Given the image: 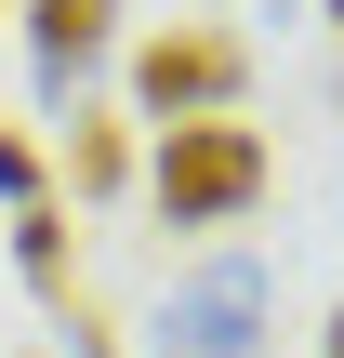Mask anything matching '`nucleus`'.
Segmentation results:
<instances>
[{"label": "nucleus", "mask_w": 344, "mask_h": 358, "mask_svg": "<svg viewBox=\"0 0 344 358\" xmlns=\"http://www.w3.org/2000/svg\"><path fill=\"white\" fill-rule=\"evenodd\" d=\"M265 199V133L252 120H172L159 133V213L172 226H225Z\"/></svg>", "instance_id": "1"}, {"label": "nucleus", "mask_w": 344, "mask_h": 358, "mask_svg": "<svg viewBox=\"0 0 344 358\" xmlns=\"http://www.w3.org/2000/svg\"><path fill=\"white\" fill-rule=\"evenodd\" d=\"M239 93H252L239 27H172V40L133 53V106L146 120H239Z\"/></svg>", "instance_id": "2"}, {"label": "nucleus", "mask_w": 344, "mask_h": 358, "mask_svg": "<svg viewBox=\"0 0 344 358\" xmlns=\"http://www.w3.org/2000/svg\"><path fill=\"white\" fill-rule=\"evenodd\" d=\"M252 345H265V266L252 252L186 266L172 306H159V358H252Z\"/></svg>", "instance_id": "3"}, {"label": "nucleus", "mask_w": 344, "mask_h": 358, "mask_svg": "<svg viewBox=\"0 0 344 358\" xmlns=\"http://www.w3.org/2000/svg\"><path fill=\"white\" fill-rule=\"evenodd\" d=\"M106 13H119V0H27V53H40V80H53V93H66V80H93Z\"/></svg>", "instance_id": "4"}, {"label": "nucleus", "mask_w": 344, "mask_h": 358, "mask_svg": "<svg viewBox=\"0 0 344 358\" xmlns=\"http://www.w3.org/2000/svg\"><path fill=\"white\" fill-rule=\"evenodd\" d=\"M13 266H27V292L40 306H66V213L40 199V213H13Z\"/></svg>", "instance_id": "5"}, {"label": "nucleus", "mask_w": 344, "mask_h": 358, "mask_svg": "<svg viewBox=\"0 0 344 358\" xmlns=\"http://www.w3.org/2000/svg\"><path fill=\"white\" fill-rule=\"evenodd\" d=\"M119 159H133V146H119V120H66V186H80V199H106V186H119Z\"/></svg>", "instance_id": "6"}, {"label": "nucleus", "mask_w": 344, "mask_h": 358, "mask_svg": "<svg viewBox=\"0 0 344 358\" xmlns=\"http://www.w3.org/2000/svg\"><path fill=\"white\" fill-rule=\"evenodd\" d=\"M0 186H13V213H40V159H27V133L0 120Z\"/></svg>", "instance_id": "7"}, {"label": "nucleus", "mask_w": 344, "mask_h": 358, "mask_svg": "<svg viewBox=\"0 0 344 358\" xmlns=\"http://www.w3.org/2000/svg\"><path fill=\"white\" fill-rule=\"evenodd\" d=\"M331 358H344V306H331Z\"/></svg>", "instance_id": "8"}]
</instances>
